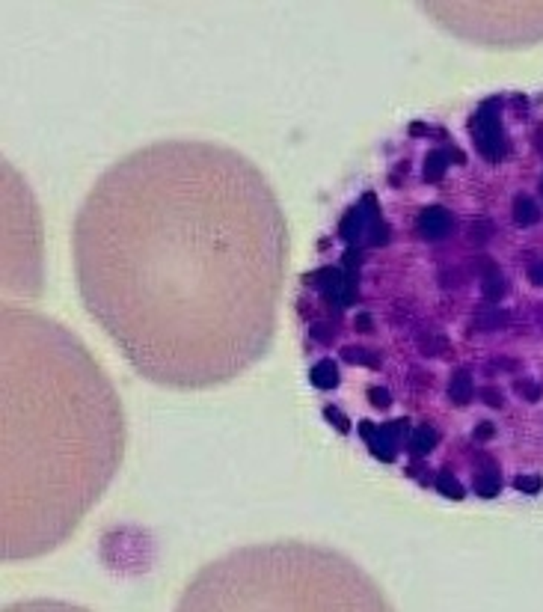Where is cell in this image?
I'll return each instance as SVG.
<instances>
[{
	"label": "cell",
	"mask_w": 543,
	"mask_h": 612,
	"mask_svg": "<svg viewBox=\"0 0 543 612\" xmlns=\"http://www.w3.org/2000/svg\"><path fill=\"white\" fill-rule=\"evenodd\" d=\"M469 131L475 149L484 155L490 164H499L508 155V140H505V128H502V116H499V98H487L478 107L469 119Z\"/></svg>",
	"instance_id": "cell-1"
},
{
	"label": "cell",
	"mask_w": 543,
	"mask_h": 612,
	"mask_svg": "<svg viewBox=\"0 0 543 612\" xmlns=\"http://www.w3.org/2000/svg\"><path fill=\"white\" fill-rule=\"evenodd\" d=\"M380 220V205L375 203V193H365L360 205H353L338 223V235L345 241H360L365 235V229H371V223Z\"/></svg>",
	"instance_id": "cell-2"
},
{
	"label": "cell",
	"mask_w": 543,
	"mask_h": 612,
	"mask_svg": "<svg viewBox=\"0 0 543 612\" xmlns=\"http://www.w3.org/2000/svg\"><path fill=\"white\" fill-rule=\"evenodd\" d=\"M410 434V419H395V422H386V425H377V434L368 440L371 446V455L380 458V461L392 464L395 461V449L398 443Z\"/></svg>",
	"instance_id": "cell-3"
},
{
	"label": "cell",
	"mask_w": 543,
	"mask_h": 612,
	"mask_svg": "<svg viewBox=\"0 0 543 612\" xmlns=\"http://www.w3.org/2000/svg\"><path fill=\"white\" fill-rule=\"evenodd\" d=\"M452 232V214L442 205H428L418 214V235L425 241H440Z\"/></svg>",
	"instance_id": "cell-4"
},
{
	"label": "cell",
	"mask_w": 543,
	"mask_h": 612,
	"mask_svg": "<svg viewBox=\"0 0 543 612\" xmlns=\"http://www.w3.org/2000/svg\"><path fill=\"white\" fill-rule=\"evenodd\" d=\"M481 464H484V470H481L478 476H475V494H478L481 499H493V497H499V491H502L499 464H493L487 455L481 458Z\"/></svg>",
	"instance_id": "cell-5"
},
{
	"label": "cell",
	"mask_w": 543,
	"mask_h": 612,
	"mask_svg": "<svg viewBox=\"0 0 543 612\" xmlns=\"http://www.w3.org/2000/svg\"><path fill=\"white\" fill-rule=\"evenodd\" d=\"M448 399L455 402V407H467L472 402V369H457L452 384H448Z\"/></svg>",
	"instance_id": "cell-6"
},
{
	"label": "cell",
	"mask_w": 543,
	"mask_h": 612,
	"mask_svg": "<svg viewBox=\"0 0 543 612\" xmlns=\"http://www.w3.org/2000/svg\"><path fill=\"white\" fill-rule=\"evenodd\" d=\"M437 443H440V434L433 431L430 425H422V428H416V431L410 434L407 449H410L413 458H425V455H430L433 449H437Z\"/></svg>",
	"instance_id": "cell-7"
},
{
	"label": "cell",
	"mask_w": 543,
	"mask_h": 612,
	"mask_svg": "<svg viewBox=\"0 0 543 612\" xmlns=\"http://www.w3.org/2000/svg\"><path fill=\"white\" fill-rule=\"evenodd\" d=\"M309 380H312L318 390H336V387H338V366H336L330 357H324V360H318V363L312 366V372H309Z\"/></svg>",
	"instance_id": "cell-8"
},
{
	"label": "cell",
	"mask_w": 543,
	"mask_h": 612,
	"mask_svg": "<svg viewBox=\"0 0 543 612\" xmlns=\"http://www.w3.org/2000/svg\"><path fill=\"white\" fill-rule=\"evenodd\" d=\"M472 327L481 330V333H490V330H502L508 327V312L499 310V306H484V310H478L475 318H472Z\"/></svg>",
	"instance_id": "cell-9"
},
{
	"label": "cell",
	"mask_w": 543,
	"mask_h": 612,
	"mask_svg": "<svg viewBox=\"0 0 543 612\" xmlns=\"http://www.w3.org/2000/svg\"><path fill=\"white\" fill-rule=\"evenodd\" d=\"M540 217H543L540 205L532 200V196L520 193L517 200H514V223H517V226H535Z\"/></svg>",
	"instance_id": "cell-10"
},
{
	"label": "cell",
	"mask_w": 543,
	"mask_h": 612,
	"mask_svg": "<svg viewBox=\"0 0 543 612\" xmlns=\"http://www.w3.org/2000/svg\"><path fill=\"white\" fill-rule=\"evenodd\" d=\"M484 283H481V292H484V300H490V303H499L502 298H505V292H508V283H505V277H502V271L499 268H493L490 273H484L481 277Z\"/></svg>",
	"instance_id": "cell-11"
},
{
	"label": "cell",
	"mask_w": 543,
	"mask_h": 612,
	"mask_svg": "<svg viewBox=\"0 0 543 612\" xmlns=\"http://www.w3.org/2000/svg\"><path fill=\"white\" fill-rule=\"evenodd\" d=\"M341 360L356 363V366H368V369H380V354L368 348H356V345H345L341 348Z\"/></svg>",
	"instance_id": "cell-12"
},
{
	"label": "cell",
	"mask_w": 543,
	"mask_h": 612,
	"mask_svg": "<svg viewBox=\"0 0 543 612\" xmlns=\"http://www.w3.org/2000/svg\"><path fill=\"white\" fill-rule=\"evenodd\" d=\"M445 166H448V152H442V149H433L430 155L425 158V170H422L425 181H440V178H442V173H445Z\"/></svg>",
	"instance_id": "cell-13"
},
{
	"label": "cell",
	"mask_w": 543,
	"mask_h": 612,
	"mask_svg": "<svg viewBox=\"0 0 543 612\" xmlns=\"http://www.w3.org/2000/svg\"><path fill=\"white\" fill-rule=\"evenodd\" d=\"M418 348L425 351V357H452V342H448L442 333L425 336V339L418 342Z\"/></svg>",
	"instance_id": "cell-14"
},
{
	"label": "cell",
	"mask_w": 543,
	"mask_h": 612,
	"mask_svg": "<svg viewBox=\"0 0 543 612\" xmlns=\"http://www.w3.org/2000/svg\"><path fill=\"white\" fill-rule=\"evenodd\" d=\"M437 491H440L442 497H448V499H455V502H460L463 497H467V491H463V484H460L448 470L437 476Z\"/></svg>",
	"instance_id": "cell-15"
},
{
	"label": "cell",
	"mask_w": 543,
	"mask_h": 612,
	"mask_svg": "<svg viewBox=\"0 0 543 612\" xmlns=\"http://www.w3.org/2000/svg\"><path fill=\"white\" fill-rule=\"evenodd\" d=\"M514 487H517V491H522V494L535 497L540 487H543V479H540V476H517V479H514Z\"/></svg>",
	"instance_id": "cell-16"
},
{
	"label": "cell",
	"mask_w": 543,
	"mask_h": 612,
	"mask_svg": "<svg viewBox=\"0 0 543 612\" xmlns=\"http://www.w3.org/2000/svg\"><path fill=\"white\" fill-rule=\"evenodd\" d=\"M368 402L375 407H380V410H386V407H392V395H389V390H383V387H371L368 390Z\"/></svg>",
	"instance_id": "cell-17"
},
{
	"label": "cell",
	"mask_w": 543,
	"mask_h": 612,
	"mask_svg": "<svg viewBox=\"0 0 543 612\" xmlns=\"http://www.w3.org/2000/svg\"><path fill=\"white\" fill-rule=\"evenodd\" d=\"M324 416H327L341 434H348V431H350V419H348L341 410H336V407H324Z\"/></svg>",
	"instance_id": "cell-18"
},
{
	"label": "cell",
	"mask_w": 543,
	"mask_h": 612,
	"mask_svg": "<svg viewBox=\"0 0 543 612\" xmlns=\"http://www.w3.org/2000/svg\"><path fill=\"white\" fill-rule=\"evenodd\" d=\"M472 241H478V244H484L490 235H493V223L490 220H478V223H472Z\"/></svg>",
	"instance_id": "cell-19"
},
{
	"label": "cell",
	"mask_w": 543,
	"mask_h": 612,
	"mask_svg": "<svg viewBox=\"0 0 543 612\" xmlns=\"http://www.w3.org/2000/svg\"><path fill=\"white\" fill-rule=\"evenodd\" d=\"M481 399H484V404H490V407H502V404H505L502 392L493 390V387H484V390H481Z\"/></svg>",
	"instance_id": "cell-20"
},
{
	"label": "cell",
	"mask_w": 543,
	"mask_h": 612,
	"mask_svg": "<svg viewBox=\"0 0 543 612\" xmlns=\"http://www.w3.org/2000/svg\"><path fill=\"white\" fill-rule=\"evenodd\" d=\"M520 390H522L525 395H529V402H537V399H540V390L532 387V384H522V380H517V392H520Z\"/></svg>",
	"instance_id": "cell-21"
},
{
	"label": "cell",
	"mask_w": 543,
	"mask_h": 612,
	"mask_svg": "<svg viewBox=\"0 0 543 612\" xmlns=\"http://www.w3.org/2000/svg\"><path fill=\"white\" fill-rule=\"evenodd\" d=\"M360 434H362L365 440H371V437L377 434V425L371 422V419H362V422H360Z\"/></svg>",
	"instance_id": "cell-22"
},
{
	"label": "cell",
	"mask_w": 543,
	"mask_h": 612,
	"mask_svg": "<svg viewBox=\"0 0 543 612\" xmlns=\"http://www.w3.org/2000/svg\"><path fill=\"white\" fill-rule=\"evenodd\" d=\"M493 434H496V428H493L490 422H481V425H478V431H475V437H478V440H490Z\"/></svg>",
	"instance_id": "cell-23"
},
{
	"label": "cell",
	"mask_w": 543,
	"mask_h": 612,
	"mask_svg": "<svg viewBox=\"0 0 543 612\" xmlns=\"http://www.w3.org/2000/svg\"><path fill=\"white\" fill-rule=\"evenodd\" d=\"M529 280H532L535 285H543V262H540V265H532V268H529Z\"/></svg>",
	"instance_id": "cell-24"
},
{
	"label": "cell",
	"mask_w": 543,
	"mask_h": 612,
	"mask_svg": "<svg viewBox=\"0 0 543 612\" xmlns=\"http://www.w3.org/2000/svg\"><path fill=\"white\" fill-rule=\"evenodd\" d=\"M356 327H360V333H371V315H356Z\"/></svg>",
	"instance_id": "cell-25"
},
{
	"label": "cell",
	"mask_w": 543,
	"mask_h": 612,
	"mask_svg": "<svg viewBox=\"0 0 543 612\" xmlns=\"http://www.w3.org/2000/svg\"><path fill=\"white\" fill-rule=\"evenodd\" d=\"M540 193H543V178H540Z\"/></svg>",
	"instance_id": "cell-26"
}]
</instances>
